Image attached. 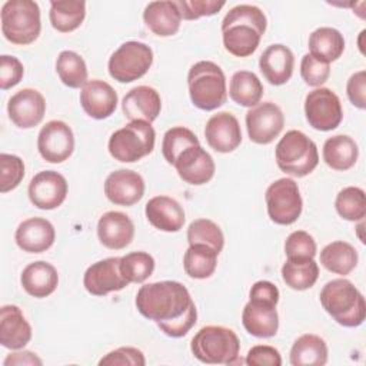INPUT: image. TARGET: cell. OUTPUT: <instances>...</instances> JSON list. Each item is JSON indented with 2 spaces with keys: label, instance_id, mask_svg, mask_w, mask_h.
I'll use <instances>...</instances> for the list:
<instances>
[{
  "label": "cell",
  "instance_id": "obj_5",
  "mask_svg": "<svg viewBox=\"0 0 366 366\" xmlns=\"http://www.w3.org/2000/svg\"><path fill=\"white\" fill-rule=\"evenodd\" d=\"M187 87L193 106L204 112L216 110L227 100L224 73L210 60H200L190 67Z\"/></svg>",
  "mask_w": 366,
  "mask_h": 366
},
{
  "label": "cell",
  "instance_id": "obj_50",
  "mask_svg": "<svg viewBox=\"0 0 366 366\" xmlns=\"http://www.w3.org/2000/svg\"><path fill=\"white\" fill-rule=\"evenodd\" d=\"M346 94L355 107L366 109V70H359L349 77Z\"/></svg>",
  "mask_w": 366,
  "mask_h": 366
},
{
  "label": "cell",
  "instance_id": "obj_44",
  "mask_svg": "<svg viewBox=\"0 0 366 366\" xmlns=\"http://www.w3.org/2000/svg\"><path fill=\"white\" fill-rule=\"evenodd\" d=\"M24 177V163L16 154H0V192L14 190Z\"/></svg>",
  "mask_w": 366,
  "mask_h": 366
},
{
  "label": "cell",
  "instance_id": "obj_25",
  "mask_svg": "<svg viewBox=\"0 0 366 366\" xmlns=\"http://www.w3.org/2000/svg\"><path fill=\"white\" fill-rule=\"evenodd\" d=\"M295 56L292 50L280 43L270 44L259 59V69L263 77L273 86L287 83L293 74Z\"/></svg>",
  "mask_w": 366,
  "mask_h": 366
},
{
  "label": "cell",
  "instance_id": "obj_43",
  "mask_svg": "<svg viewBox=\"0 0 366 366\" xmlns=\"http://www.w3.org/2000/svg\"><path fill=\"white\" fill-rule=\"evenodd\" d=\"M316 252L317 247L313 236L305 230H295L286 237L285 253L289 260L315 259Z\"/></svg>",
  "mask_w": 366,
  "mask_h": 366
},
{
  "label": "cell",
  "instance_id": "obj_48",
  "mask_svg": "<svg viewBox=\"0 0 366 366\" xmlns=\"http://www.w3.org/2000/svg\"><path fill=\"white\" fill-rule=\"evenodd\" d=\"M24 74V67L21 61L9 54L0 56V89L9 90L20 83Z\"/></svg>",
  "mask_w": 366,
  "mask_h": 366
},
{
  "label": "cell",
  "instance_id": "obj_36",
  "mask_svg": "<svg viewBox=\"0 0 366 366\" xmlns=\"http://www.w3.org/2000/svg\"><path fill=\"white\" fill-rule=\"evenodd\" d=\"M219 253L203 244H189L183 256V267L192 279L210 277L217 266Z\"/></svg>",
  "mask_w": 366,
  "mask_h": 366
},
{
  "label": "cell",
  "instance_id": "obj_11",
  "mask_svg": "<svg viewBox=\"0 0 366 366\" xmlns=\"http://www.w3.org/2000/svg\"><path fill=\"white\" fill-rule=\"evenodd\" d=\"M305 116L313 129L320 132L333 130L343 119L340 99L333 90L317 87L306 94Z\"/></svg>",
  "mask_w": 366,
  "mask_h": 366
},
{
  "label": "cell",
  "instance_id": "obj_26",
  "mask_svg": "<svg viewBox=\"0 0 366 366\" xmlns=\"http://www.w3.org/2000/svg\"><path fill=\"white\" fill-rule=\"evenodd\" d=\"M31 340V326L21 309L4 305L0 309V343L6 349L20 350Z\"/></svg>",
  "mask_w": 366,
  "mask_h": 366
},
{
  "label": "cell",
  "instance_id": "obj_32",
  "mask_svg": "<svg viewBox=\"0 0 366 366\" xmlns=\"http://www.w3.org/2000/svg\"><path fill=\"white\" fill-rule=\"evenodd\" d=\"M327 345L326 342L313 333H305L299 336L290 349L292 366H323L327 363Z\"/></svg>",
  "mask_w": 366,
  "mask_h": 366
},
{
  "label": "cell",
  "instance_id": "obj_38",
  "mask_svg": "<svg viewBox=\"0 0 366 366\" xmlns=\"http://www.w3.org/2000/svg\"><path fill=\"white\" fill-rule=\"evenodd\" d=\"M319 277V266L313 259L286 260L282 266V279L293 290L310 289Z\"/></svg>",
  "mask_w": 366,
  "mask_h": 366
},
{
  "label": "cell",
  "instance_id": "obj_39",
  "mask_svg": "<svg viewBox=\"0 0 366 366\" xmlns=\"http://www.w3.org/2000/svg\"><path fill=\"white\" fill-rule=\"evenodd\" d=\"M337 214L347 222H363L366 214L365 192L356 186L343 187L335 200Z\"/></svg>",
  "mask_w": 366,
  "mask_h": 366
},
{
  "label": "cell",
  "instance_id": "obj_2",
  "mask_svg": "<svg viewBox=\"0 0 366 366\" xmlns=\"http://www.w3.org/2000/svg\"><path fill=\"white\" fill-rule=\"evenodd\" d=\"M266 27L267 20L262 9L253 4H237L222 21L223 46L236 57H247L259 47Z\"/></svg>",
  "mask_w": 366,
  "mask_h": 366
},
{
  "label": "cell",
  "instance_id": "obj_13",
  "mask_svg": "<svg viewBox=\"0 0 366 366\" xmlns=\"http://www.w3.org/2000/svg\"><path fill=\"white\" fill-rule=\"evenodd\" d=\"M37 150L49 163H63L74 150V134L61 120L47 122L39 132Z\"/></svg>",
  "mask_w": 366,
  "mask_h": 366
},
{
  "label": "cell",
  "instance_id": "obj_1",
  "mask_svg": "<svg viewBox=\"0 0 366 366\" xmlns=\"http://www.w3.org/2000/svg\"><path fill=\"white\" fill-rule=\"evenodd\" d=\"M139 313L153 320L169 337H183L197 322L196 305L187 287L176 280L143 285L136 295Z\"/></svg>",
  "mask_w": 366,
  "mask_h": 366
},
{
  "label": "cell",
  "instance_id": "obj_4",
  "mask_svg": "<svg viewBox=\"0 0 366 366\" xmlns=\"http://www.w3.org/2000/svg\"><path fill=\"white\" fill-rule=\"evenodd\" d=\"M193 356L206 365H236L239 359L240 340L237 335L224 326L209 325L202 327L190 342Z\"/></svg>",
  "mask_w": 366,
  "mask_h": 366
},
{
  "label": "cell",
  "instance_id": "obj_37",
  "mask_svg": "<svg viewBox=\"0 0 366 366\" xmlns=\"http://www.w3.org/2000/svg\"><path fill=\"white\" fill-rule=\"evenodd\" d=\"M56 71L61 83L70 89H80L87 83L84 59L73 50H63L56 60Z\"/></svg>",
  "mask_w": 366,
  "mask_h": 366
},
{
  "label": "cell",
  "instance_id": "obj_6",
  "mask_svg": "<svg viewBox=\"0 0 366 366\" xmlns=\"http://www.w3.org/2000/svg\"><path fill=\"white\" fill-rule=\"evenodd\" d=\"M1 33L17 46H27L37 40L41 30L40 7L31 0H7L1 7Z\"/></svg>",
  "mask_w": 366,
  "mask_h": 366
},
{
  "label": "cell",
  "instance_id": "obj_47",
  "mask_svg": "<svg viewBox=\"0 0 366 366\" xmlns=\"http://www.w3.org/2000/svg\"><path fill=\"white\" fill-rule=\"evenodd\" d=\"M100 366H144L146 359L140 349L132 346L117 347L99 360Z\"/></svg>",
  "mask_w": 366,
  "mask_h": 366
},
{
  "label": "cell",
  "instance_id": "obj_42",
  "mask_svg": "<svg viewBox=\"0 0 366 366\" xmlns=\"http://www.w3.org/2000/svg\"><path fill=\"white\" fill-rule=\"evenodd\" d=\"M200 144L197 136L187 127L176 126L169 129L162 142V153L169 164H173L177 156L187 147Z\"/></svg>",
  "mask_w": 366,
  "mask_h": 366
},
{
  "label": "cell",
  "instance_id": "obj_52",
  "mask_svg": "<svg viewBox=\"0 0 366 366\" xmlns=\"http://www.w3.org/2000/svg\"><path fill=\"white\" fill-rule=\"evenodd\" d=\"M4 366H10V365H16V366H21V365H37L41 366L43 362L41 359L30 352V350H19V352H13L10 355H7V357L3 362Z\"/></svg>",
  "mask_w": 366,
  "mask_h": 366
},
{
  "label": "cell",
  "instance_id": "obj_41",
  "mask_svg": "<svg viewBox=\"0 0 366 366\" xmlns=\"http://www.w3.org/2000/svg\"><path fill=\"white\" fill-rule=\"evenodd\" d=\"M120 269L130 283H143L154 270V259L146 252H132L120 257Z\"/></svg>",
  "mask_w": 366,
  "mask_h": 366
},
{
  "label": "cell",
  "instance_id": "obj_14",
  "mask_svg": "<svg viewBox=\"0 0 366 366\" xmlns=\"http://www.w3.org/2000/svg\"><path fill=\"white\" fill-rule=\"evenodd\" d=\"M67 180L56 170H43L33 176L29 183V199L37 209L53 210L66 200Z\"/></svg>",
  "mask_w": 366,
  "mask_h": 366
},
{
  "label": "cell",
  "instance_id": "obj_35",
  "mask_svg": "<svg viewBox=\"0 0 366 366\" xmlns=\"http://www.w3.org/2000/svg\"><path fill=\"white\" fill-rule=\"evenodd\" d=\"M229 96L239 106L253 107L260 103L263 84L253 71L239 70L230 79Z\"/></svg>",
  "mask_w": 366,
  "mask_h": 366
},
{
  "label": "cell",
  "instance_id": "obj_15",
  "mask_svg": "<svg viewBox=\"0 0 366 366\" xmlns=\"http://www.w3.org/2000/svg\"><path fill=\"white\" fill-rule=\"evenodd\" d=\"M129 282L120 269V257H107L90 264L83 276L84 289L93 296H106L124 289Z\"/></svg>",
  "mask_w": 366,
  "mask_h": 366
},
{
  "label": "cell",
  "instance_id": "obj_33",
  "mask_svg": "<svg viewBox=\"0 0 366 366\" xmlns=\"http://www.w3.org/2000/svg\"><path fill=\"white\" fill-rule=\"evenodd\" d=\"M357 250L347 242L335 240L326 244L320 252L322 266L339 276H347L357 266Z\"/></svg>",
  "mask_w": 366,
  "mask_h": 366
},
{
  "label": "cell",
  "instance_id": "obj_10",
  "mask_svg": "<svg viewBox=\"0 0 366 366\" xmlns=\"http://www.w3.org/2000/svg\"><path fill=\"white\" fill-rule=\"evenodd\" d=\"M264 202L270 220L282 226L295 223L303 209L299 186L289 177H282L270 183L264 193Z\"/></svg>",
  "mask_w": 366,
  "mask_h": 366
},
{
  "label": "cell",
  "instance_id": "obj_7",
  "mask_svg": "<svg viewBox=\"0 0 366 366\" xmlns=\"http://www.w3.org/2000/svg\"><path fill=\"white\" fill-rule=\"evenodd\" d=\"M277 167L286 174L305 177L319 164L316 143L300 130H289L274 149Z\"/></svg>",
  "mask_w": 366,
  "mask_h": 366
},
{
  "label": "cell",
  "instance_id": "obj_3",
  "mask_svg": "<svg viewBox=\"0 0 366 366\" xmlns=\"http://www.w3.org/2000/svg\"><path fill=\"white\" fill-rule=\"evenodd\" d=\"M320 305L340 326L357 327L366 317V302L360 290L347 279L329 280L320 290Z\"/></svg>",
  "mask_w": 366,
  "mask_h": 366
},
{
  "label": "cell",
  "instance_id": "obj_20",
  "mask_svg": "<svg viewBox=\"0 0 366 366\" xmlns=\"http://www.w3.org/2000/svg\"><path fill=\"white\" fill-rule=\"evenodd\" d=\"M276 306L277 303L273 302L249 299L242 312V323L246 332L260 339L273 337L279 329Z\"/></svg>",
  "mask_w": 366,
  "mask_h": 366
},
{
  "label": "cell",
  "instance_id": "obj_17",
  "mask_svg": "<svg viewBox=\"0 0 366 366\" xmlns=\"http://www.w3.org/2000/svg\"><path fill=\"white\" fill-rule=\"evenodd\" d=\"M173 166L176 167L179 177L192 186H200L210 182L216 170L213 157L200 144L184 149L177 156Z\"/></svg>",
  "mask_w": 366,
  "mask_h": 366
},
{
  "label": "cell",
  "instance_id": "obj_28",
  "mask_svg": "<svg viewBox=\"0 0 366 366\" xmlns=\"http://www.w3.org/2000/svg\"><path fill=\"white\" fill-rule=\"evenodd\" d=\"M20 283L24 292L36 299H43L50 296L59 285V274L56 267L44 260H37L29 263L21 274Z\"/></svg>",
  "mask_w": 366,
  "mask_h": 366
},
{
  "label": "cell",
  "instance_id": "obj_45",
  "mask_svg": "<svg viewBox=\"0 0 366 366\" xmlns=\"http://www.w3.org/2000/svg\"><path fill=\"white\" fill-rule=\"evenodd\" d=\"M300 76L307 86L320 87L330 76V66L306 53L300 61Z\"/></svg>",
  "mask_w": 366,
  "mask_h": 366
},
{
  "label": "cell",
  "instance_id": "obj_40",
  "mask_svg": "<svg viewBox=\"0 0 366 366\" xmlns=\"http://www.w3.org/2000/svg\"><path fill=\"white\" fill-rule=\"evenodd\" d=\"M189 244H203L220 253L224 246L222 229L210 219H196L187 227Z\"/></svg>",
  "mask_w": 366,
  "mask_h": 366
},
{
  "label": "cell",
  "instance_id": "obj_51",
  "mask_svg": "<svg viewBox=\"0 0 366 366\" xmlns=\"http://www.w3.org/2000/svg\"><path fill=\"white\" fill-rule=\"evenodd\" d=\"M279 289L269 280L256 282L249 292V299H260L273 303H279Z\"/></svg>",
  "mask_w": 366,
  "mask_h": 366
},
{
  "label": "cell",
  "instance_id": "obj_22",
  "mask_svg": "<svg viewBox=\"0 0 366 366\" xmlns=\"http://www.w3.org/2000/svg\"><path fill=\"white\" fill-rule=\"evenodd\" d=\"M97 237L100 243L107 249H124L132 243L134 237V224L132 219L123 212H106L97 222Z\"/></svg>",
  "mask_w": 366,
  "mask_h": 366
},
{
  "label": "cell",
  "instance_id": "obj_49",
  "mask_svg": "<svg viewBox=\"0 0 366 366\" xmlns=\"http://www.w3.org/2000/svg\"><path fill=\"white\" fill-rule=\"evenodd\" d=\"M244 363L249 366H280L282 356L273 346L256 345L249 349Z\"/></svg>",
  "mask_w": 366,
  "mask_h": 366
},
{
  "label": "cell",
  "instance_id": "obj_12",
  "mask_svg": "<svg viewBox=\"0 0 366 366\" xmlns=\"http://www.w3.org/2000/svg\"><path fill=\"white\" fill-rule=\"evenodd\" d=\"M285 116L273 102H262L246 113V129L249 139L257 144L272 143L283 130Z\"/></svg>",
  "mask_w": 366,
  "mask_h": 366
},
{
  "label": "cell",
  "instance_id": "obj_46",
  "mask_svg": "<svg viewBox=\"0 0 366 366\" xmlns=\"http://www.w3.org/2000/svg\"><path fill=\"white\" fill-rule=\"evenodd\" d=\"M176 3L183 20H196L204 16H213L224 6V1L217 0H179Z\"/></svg>",
  "mask_w": 366,
  "mask_h": 366
},
{
  "label": "cell",
  "instance_id": "obj_21",
  "mask_svg": "<svg viewBox=\"0 0 366 366\" xmlns=\"http://www.w3.org/2000/svg\"><path fill=\"white\" fill-rule=\"evenodd\" d=\"M117 93L104 80L92 79L80 90V104L87 116L103 120L110 117L117 107Z\"/></svg>",
  "mask_w": 366,
  "mask_h": 366
},
{
  "label": "cell",
  "instance_id": "obj_29",
  "mask_svg": "<svg viewBox=\"0 0 366 366\" xmlns=\"http://www.w3.org/2000/svg\"><path fill=\"white\" fill-rule=\"evenodd\" d=\"M143 20L156 36L170 37L179 31L182 16L176 1H150L144 7Z\"/></svg>",
  "mask_w": 366,
  "mask_h": 366
},
{
  "label": "cell",
  "instance_id": "obj_19",
  "mask_svg": "<svg viewBox=\"0 0 366 366\" xmlns=\"http://www.w3.org/2000/svg\"><path fill=\"white\" fill-rule=\"evenodd\" d=\"M204 137L213 150L219 153H230L242 143L239 120L229 112H219L207 120Z\"/></svg>",
  "mask_w": 366,
  "mask_h": 366
},
{
  "label": "cell",
  "instance_id": "obj_27",
  "mask_svg": "<svg viewBox=\"0 0 366 366\" xmlns=\"http://www.w3.org/2000/svg\"><path fill=\"white\" fill-rule=\"evenodd\" d=\"M146 217L149 223L167 233L179 232L186 220L184 210L180 203L169 196H154L152 197L144 207Z\"/></svg>",
  "mask_w": 366,
  "mask_h": 366
},
{
  "label": "cell",
  "instance_id": "obj_9",
  "mask_svg": "<svg viewBox=\"0 0 366 366\" xmlns=\"http://www.w3.org/2000/svg\"><path fill=\"white\" fill-rule=\"evenodd\" d=\"M153 64L152 49L142 41H126L110 56L107 69L119 83H132L143 77Z\"/></svg>",
  "mask_w": 366,
  "mask_h": 366
},
{
  "label": "cell",
  "instance_id": "obj_24",
  "mask_svg": "<svg viewBox=\"0 0 366 366\" xmlns=\"http://www.w3.org/2000/svg\"><path fill=\"white\" fill-rule=\"evenodd\" d=\"M122 110L130 122L143 120L152 123L157 119L162 110L160 94L150 86H136L123 97Z\"/></svg>",
  "mask_w": 366,
  "mask_h": 366
},
{
  "label": "cell",
  "instance_id": "obj_8",
  "mask_svg": "<svg viewBox=\"0 0 366 366\" xmlns=\"http://www.w3.org/2000/svg\"><path fill=\"white\" fill-rule=\"evenodd\" d=\"M154 140L156 132L152 123L134 120L110 136L107 149L114 160L134 163L153 152Z\"/></svg>",
  "mask_w": 366,
  "mask_h": 366
},
{
  "label": "cell",
  "instance_id": "obj_31",
  "mask_svg": "<svg viewBox=\"0 0 366 366\" xmlns=\"http://www.w3.org/2000/svg\"><path fill=\"white\" fill-rule=\"evenodd\" d=\"M307 46L315 59L330 64L343 54L345 39L337 29L325 26L310 33Z\"/></svg>",
  "mask_w": 366,
  "mask_h": 366
},
{
  "label": "cell",
  "instance_id": "obj_30",
  "mask_svg": "<svg viewBox=\"0 0 366 366\" xmlns=\"http://www.w3.org/2000/svg\"><path fill=\"white\" fill-rule=\"evenodd\" d=\"M325 163L337 172L349 170L355 166L359 157L357 143L347 134H336L329 137L323 144Z\"/></svg>",
  "mask_w": 366,
  "mask_h": 366
},
{
  "label": "cell",
  "instance_id": "obj_23",
  "mask_svg": "<svg viewBox=\"0 0 366 366\" xmlns=\"http://www.w3.org/2000/svg\"><path fill=\"white\" fill-rule=\"evenodd\" d=\"M56 239L54 226L44 217L23 220L14 233L16 244L27 253H41L50 249Z\"/></svg>",
  "mask_w": 366,
  "mask_h": 366
},
{
  "label": "cell",
  "instance_id": "obj_18",
  "mask_svg": "<svg viewBox=\"0 0 366 366\" xmlns=\"http://www.w3.org/2000/svg\"><path fill=\"white\" fill-rule=\"evenodd\" d=\"M144 189L143 177L130 169L114 170L104 180V194L117 206L136 204L142 200Z\"/></svg>",
  "mask_w": 366,
  "mask_h": 366
},
{
  "label": "cell",
  "instance_id": "obj_34",
  "mask_svg": "<svg viewBox=\"0 0 366 366\" xmlns=\"http://www.w3.org/2000/svg\"><path fill=\"white\" fill-rule=\"evenodd\" d=\"M50 23L60 33H70L79 29L86 17V3L79 0L50 1Z\"/></svg>",
  "mask_w": 366,
  "mask_h": 366
},
{
  "label": "cell",
  "instance_id": "obj_16",
  "mask_svg": "<svg viewBox=\"0 0 366 366\" xmlns=\"http://www.w3.org/2000/svg\"><path fill=\"white\" fill-rule=\"evenodd\" d=\"M46 113V100L43 94L31 87L16 92L7 102L9 119L19 129H31L37 126Z\"/></svg>",
  "mask_w": 366,
  "mask_h": 366
}]
</instances>
